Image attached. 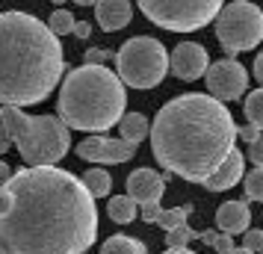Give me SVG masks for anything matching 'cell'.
Instances as JSON below:
<instances>
[{"label":"cell","mask_w":263,"mask_h":254,"mask_svg":"<svg viewBox=\"0 0 263 254\" xmlns=\"http://www.w3.org/2000/svg\"><path fill=\"white\" fill-rule=\"evenodd\" d=\"M204 86L216 101H239L249 89V71L237 60H216L204 74Z\"/></svg>","instance_id":"9"},{"label":"cell","mask_w":263,"mask_h":254,"mask_svg":"<svg viewBox=\"0 0 263 254\" xmlns=\"http://www.w3.org/2000/svg\"><path fill=\"white\" fill-rule=\"evenodd\" d=\"M242 171H246V154H239V148L234 145L231 148V154L222 160V166L201 183L204 189H210V192H225L231 186H237L239 178H242Z\"/></svg>","instance_id":"13"},{"label":"cell","mask_w":263,"mask_h":254,"mask_svg":"<svg viewBox=\"0 0 263 254\" xmlns=\"http://www.w3.org/2000/svg\"><path fill=\"white\" fill-rule=\"evenodd\" d=\"M98 237L95 195L57 166H24L0 189L6 254H86Z\"/></svg>","instance_id":"1"},{"label":"cell","mask_w":263,"mask_h":254,"mask_svg":"<svg viewBox=\"0 0 263 254\" xmlns=\"http://www.w3.org/2000/svg\"><path fill=\"white\" fill-rule=\"evenodd\" d=\"M190 213H192V204L175 207V210H160V216H157L154 225H160L163 230H172V228H178V225H183Z\"/></svg>","instance_id":"20"},{"label":"cell","mask_w":263,"mask_h":254,"mask_svg":"<svg viewBox=\"0 0 263 254\" xmlns=\"http://www.w3.org/2000/svg\"><path fill=\"white\" fill-rule=\"evenodd\" d=\"M0 121L27 166H57L71 148V127L57 115H27L18 107L3 104Z\"/></svg>","instance_id":"5"},{"label":"cell","mask_w":263,"mask_h":254,"mask_svg":"<svg viewBox=\"0 0 263 254\" xmlns=\"http://www.w3.org/2000/svg\"><path fill=\"white\" fill-rule=\"evenodd\" d=\"M237 142V124L213 95H178L157 112L151 148L168 174L204 183Z\"/></svg>","instance_id":"2"},{"label":"cell","mask_w":263,"mask_h":254,"mask_svg":"<svg viewBox=\"0 0 263 254\" xmlns=\"http://www.w3.org/2000/svg\"><path fill=\"white\" fill-rule=\"evenodd\" d=\"M74 3H77V6H95L98 0H74Z\"/></svg>","instance_id":"36"},{"label":"cell","mask_w":263,"mask_h":254,"mask_svg":"<svg viewBox=\"0 0 263 254\" xmlns=\"http://www.w3.org/2000/svg\"><path fill=\"white\" fill-rule=\"evenodd\" d=\"M166 254H195V251H190V248H168Z\"/></svg>","instance_id":"35"},{"label":"cell","mask_w":263,"mask_h":254,"mask_svg":"<svg viewBox=\"0 0 263 254\" xmlns=\"http://www.w3.org/2000/svg\"><path fill=\"white\" fill-rule=\"evenodd\" d=\"M119 130H121V139H127L133 145H139L145 136H151V127H148V119L142 112H124L119 121Z\"/></svg>","instance_id":"16"},{"label":"cell","mask_w":263,"mask_h":254,"mask_svg":"<svg viewBox=\"0 0 263 254\" xmlns=\"http://www.w3.org/2000/svg\"><path fill=\"white\" fill-rule=\"evenodd\" d=\"M127 107L121 77L104 65H80L68 71L60 89V119L83 133H104L116 127Z\"/></svg>","instance_id":"4"},{"label":"cell","mask_w":263,"mask_h":254,"mask_svg":"<svg viewBox=\"0 0 263 254\" xmlns=\"http://www.w3.org/2000/svg\"><path fill=\"white\" fill-rule=\"evenodd\" d=\"M0 254H6V251H3V248H0Z\"/></svg>","instance_id":"39"},{"label":"cell","mask_w":263,"mask_h":254,"mask_svg":"<svg viewBox=\"0 0 263 254\" xmlns=\"http://www.w3.org/2000/svg\"><path fill=\"white\" fill-rule=\"evenodd\" d=\"M136 145L127 139H107V136H89L77 145V157L89 163H127Z\"/></svg>","instance_id":"10"},{"label":"cell","mask_w":263,"mask_h":254,"mask_svg":"<svg viewBox=\"0 0 263 254\" xmlns=\"http://www.w3.org/2000/svg\"><path fill=\"white\" fill-rule=\"evenodd\" d=\"M216 225L222 233H246L251 225V210L246 201H225L216 210Z\"/></svg>","instance_id":"15"},{"label":"cell","mask_w":263,"mask_h":254,"mask_svg":"<svg viewBox=\"0 0 263 254\" xmlns=\"http://www.w3.org/2000/svg\"><path fill=\"white\" fill-rule=\"evenodd\" d=\"M104 60H109V50H101V48L86 50V62H89V65H101Z\"/></svg>","instance_id":"30"},{"label":"cell","mask_w":263,"mask_h":254,"mask_svg":"<svg viewBox=\"0 0 263 254\" xmlns=\"http://www.w3.org/2000/svg\"><path fill=\"white\" fill-rule=\"evenodd\" d=\"M249 157L257 163V166H263V133L251 142V148H249Z\"/></svg>","instance_id":"29"},{"label":"cell","mask_w":263,"mask_h":254,"mask_svg":"<svg viewBox=\"0 0 263 254\" xmlns=\"http://www.w3.org/2000/svg\"><path fill=\"white\" fill-rule=\"evenodd\" d=\"M116 74L124 86L154 89L168 74V50L151 36H133L116 53Z\"/></svg>","instance_id":"6"},{"label":"cell","mask_w":263,"mask_h":254,"mask_svg":"<svg viewBox=\"0 0 263 254\" xmlns=\"http://www.w3.org/2000/svg\"><path fill=\"white\" fill-rule=\"evenodd\" d=\"M242 248L254 254H263V230H246L242 233Z\"/></svg>","instance_id":"25"},{"label":"cell","mask_w":263,"mask_h":254,"mask_svg":"<svg viewBox=\"0 0 263 254\" xmlns=\"http://www.w3.org/2000/svg\"><path fill=\"white\" fill-rule=\"evenodd\" d=\"M192 240H201L195 230L183 222V225H178V228H172V230H166V248H186Z\"/></svg>","instance_id":"21"},{"label":"cell","mask_w":263,"mask_h":254,"mask_svg":"<svg viewBox=\"0 0 263 254\" xmlns=\"http://www.w3.org/2000/svg\"><path fill=\"white\" fill-rule=\"evenodd\" d=\"M98 27L104 30V33H116L121 27L130 24L133 18V6L130 0H98Z\"/></svg>","instance_id":"14"},{"label":"cell","mask_w":263,"mask_h":254,"mask_svg":"<svg viewBox=\"0 0 263 254\" xmlns=\"http://www.w3.org/2000/svg\"><path fill=\"white\" fill-rule=\"evenodd\" d=\"M246 115H249L251 124H257L263 130V89H257L246 97Z\"/></svg>","instance_id":"24"},{"label":"cell","mask_w":263,"mask_h":254,"mask_svg":"<svg viewBox=\"0 0 263 254\" xmlns=\"http://www.w3.org/2000/svg\"><path fill=\"white\" fill-rule=\"evenodd\" d=\"M160 201H151V204H139V213H142V222H157V216H160Z\"/></svg>","instance_id":"27"},{"label":"cell","mask_w":263,"mask_h":254,"mask_svg":"<svg viewBox=\"0 0 263 254\" xmlns=\"http://www.w3.org/2000/svg\"><path fill=\"white\" fill-rule=\"evenodd\" d=\"M89 33H92V24H86V21H77L74 24V36L77 38H89Z\"/></svg>","instance_id":"32"},{"label":"cell","mask_w":263,"mask_h":254,"mask_svg":"<svg viewBox=\"0 0 263 254\" xmlns=\"http://www.w3.org/2000/svg\"><path fill=\"white\" fill-rule=\"evenodd\" d=\"M216 38L228 53H246L263 42V12L251 0H234L216 15Z\"/></svg>","instance_id":"8"},{"label":"cell","mask_w":263,"mask_h":254,"mask_svg":"<svg viewBox=\"0 0 263 254\" xmlns=\"http://www.w3.org/2000/svg\"><path fill=\"white\" fill-rule=\"evenodd\" d=\"M60 36L30 12H0V107L42 104L60 86Z\"/></svg>","instance_id":"3"},{"label":"cell","mask_w":263,"mask_h":254,"mask_svg":"<svg viewBox=\"0 0 263 254\" xmlns=\"http://www.w3.org/2000/svg\"><path fill=\"white\" fill-rule=\"evenodd\" d=\"M260 133H263V130L257 127V124H246V127H239V130H237V136H239V139H246L249 145H251V142H254Z\"/></svg>","instance_id":"28"},{"label":"cell","mask_w":263,"mask_h":254,"mask_svg":"<svg viewBox=\"0 0 263 254\" xmlns=\"http://www.w3.org/2000/svg\"><path fill=\"white\" fill-rule=\"evenodd\" d=\"M9 178H12V169H9V166L0 160V189H3V183L9 181Z\"/></svg>","instance_id":"33"},{"label":"cell","mask_w":263,"mask_h":254,"mask_svg":"<svg viewBox=\"0 0 263 254\" xmlns=\"http://www.w3.org/2000/svg\"><path fill=\"white\" fill-rule=\"evenodd\" d=\"M74 24H77V21H74V15L65 12V9H57V12L50 15V21H48L50 33H57V36H71Z\"/></svg>","instance_id":"22"},{"label":"cell","mask_w":263,"mask_h":254,"mask_svg":"<svg viewBox=\"0 0 263 254\" xmlns=\"http://www.w3.org/2000/svg\"><path fill=\"white\" fill-rule=\"evenodd\" d=\"M210 245H213L216 251H234V240H231V233H213V240H210Z\"/></svg>","instance_id":"26"},{"label":"cell","mask_w":263,"mask_h":254,"mask_svg":"<svg viewBox=\"0 0 263 254\" xmlns=\"http://www.w3.org/2000/svg\"><path fill=\"white\" fill-rule=\"evenodd\" d=\"M254 77H257L260 86H263V53H257V60H254Z\"/></svg>","instance_id":"34"},{"label":"cell","mask_w":263,"mask_h":254,"mask_svg":"<svg viewBox=\"0 0 263 254\" xmlns=\"http://www.w3.org/2000/svg\"><path fill=\"white\" fill-rule=\"evenodd\" d=\"M242 183H246V198H249V201H263V166L249 171Z\"/></svg>","instance_id":"23"},{"label":"cell","mask_w":263,"mask_h":254,"mask_svg":"<svg viewBox=\"0 0 263 254\" xmlns=\"http://www.w3.org/2000/svg\"><path fill=\"white\" fill-rule=\"evenodd\" d=\"M168 171L166 174H157L151 169H136L127 178V195H130L136 204H151V201H160L163 198V189H166Z\"/></svg>","instance_id":"12"},{"label":"cell","mask_w":263,"mask_h":254,"mask_svg":"<svg viewBox=\"0 0 263 254\" xmlns=\"http://www.w3.org/2000/svg\"><path fill=\"white\" fill-rule=\"evenodd\" d=\"M168 68L175 77L180 80H198L207 74L210 68V56H207V50L198 45V42H180L178 48L172 50V56H168Z\"/></svg>","instance_id":"11"},{"label":"cell","mask_w":263,"mask_h":254,"mask_svg":"<svg viewBox=\"0 0 263 254\" xmlns=\"http://www.w3.org/2000/svg\"><path fill=\"white\" fill-rule=\"evenodd\" d=\"M9 145H12V136L6 133V127L0 124V157H3L6 151H9Z\"/></svg>","instance_id":"31"},{"label":"cell","mask_w":263,"mask_h":254,"mask_svg":"<svg viewBox=\"0 0 263 254\" xmlns=\"http://www.w3.org/2000/svg\"><path fill=\"white\" fill-rule=\"evenodd\" d=\"M228 254H254V251H249V248H234V251H228Z\"/></svg>","instance_id":"37"},{"label":"cell","mask_w":263,"mask_h":254,"mask_svg":"<svg viewBox=\"0 0 263 254\" xmlns=\"http://www.w3.org/2000/svg\"><path fill=\"white\" fill-rule=\"evenodd\" d=\"M53 3H60V6H62V3H65V0H53Z\"/></svg>","instance_id":"38"},{"label":"cell","mask_w":263,"mask_h":254,"mask_svg":"<svg viewBox=\"0 0 263 254\" xmlns=\"http://www.w3.org/2000/svg\"><path fill=\"white\" fill-rule=\"evenodd\" d=\"M107 213L112 222H119V225H130L136 213H139V204L133 201L130 195H116V198H109L107 204Z\"/></svg>","instance_id":"17"},{"label":"cell","mask_w":263,"mask_h":254,"mask_svg":"<svg viewBox=\"0 0 263 254\" xmlns=\"http://www.w3.org/2000/svg\"><path fill=\"white\" fill-rule=\"evenodd\" d=\"M151 24L172 33H192L216 21L225 0H136Z\"/></svg>","instance_id":"7"},{"label":"cell","mask_w":263,"mask_h":254,"mask_svg":"<svg viewBox=\"0 0 263 254\" xmlns=\"http://www.w3.org/2000/svg\"><path fill=\"white\" fill-rule=\"evenodd\" d=\"M101 254H148V248H145V242L133 240V237L116 233L101 245Z\"/></svg>","instance_id":"18"},{"label":"cell","mask_w":263,"mask_h":254,"mask_svg":"<svg viewBox=\"0 0 263 254\" xmlns=\"http://www.w3.org/2000/svg\"><path fill=\"white\" fill-rule=\"evenodd\" d=\"M83 181V186L89 189V192L95 195V198H104V195H109V186H112V178H109L104 169H89L80 178Z\"/></svg>","instance_id":"19"}]
</instances>
